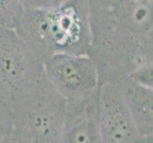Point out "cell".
<instances>
[{
	"label": "cell",
	"instance_id": "cell-9",
	"mask_svg": "<svg viewBox=\"0 0 153 143\" xmlns=\"http://www.w3.org/2000/svg\"><path fill=\"white\" fill-rule=\"evenodd\" d=\"M22 12L18 0H0V27L15 29Z\"/></svg>",
	"mask_w": 153,
	"mask_h": 143
},
{
	"label": "cell",
	"instance_id": "cell-12",
	"mask_svg": "<svg viewBox=\"0 0 153 143\" xmlns=\"http://www.w3.org/2000/svg\"><path fill=\"white\" fill-rule=\"evenodd\" d=\"M67 0H18L25 10H51L61 6Z\"/></svg>",
	"mask_w": 153,
	"mask_h": 143
},
{
	"label": "cell",
	"instance_id": "cell-11",
	"mask_svg": "<svg viewBox=\"0 0 153 143\" xmlns=\"http://www.w3.org/2000/svg\"><path fill=\"white\" fill-rule=\"evenodd\" d=\"M128 76L140 85L153 89V62L146 63L137 68Z\"/></svg>",
	"mask_w": 153,
	"mask_h": 143
},
{
	"label": "cell",
	"instance_id": "cell-8",
	"mask_svg": "<svg viewBox=\"0 0 153 143\" xmlns=\"http://www.w3.org/2000/svg\"><path fill=\"white\" fill-rule=\"evenodd\" d=\"M137 127L140 136L147 142L153 140V89L146 88L125 76L114 83Z\"/></svg>",
	"mask_w": 153,
	"mask_h": 143
},
{
	"label": "cell",
	"instance_id": "cell-7",
	"mask_svg": "<svg viewBox=\"0 0 153 143\" xmlns=\"http://www.w3.org/2000/svg\"><path fill=\"white\" fill-rule=\"evenodd\" d=\"M97 100L98 92L82 102L67 105L58 143H102L98 125Z\"/></svg>",
	"mask_w": 153,
	"mask_h": 143
},
{
	"label": "cell",
	"instance_id": "cell-1",
	"mask_svg": "<svg viewBox=\"0 0 153 143\" xmlns=\"http://www.w3.org/2000/svg\"><path fill=\"white\" fill-rule=\"evenodd\" d=\"M100 84L116 83L153 62V0H88Z\"/></svg>",
	"mask_w": 153,
	"mask_h": 143
},
{
	"label": "cell",
	"instance_id": "cell-13",
	"mask_svg": "<svg viewBox=\"0 0 153 143\" xmlns=\"http://www.w3.org/2000/svg\"><path fill=\"white\" fill-rule=\"evenodd\" d=\"M0 143H21V142L13 134H10L9 136H5Z\"/></svg>",
	"mask_w": 153,
	"mask_h": 143
},
{
	"label": "cell",
	"instance_id": "cell-2",
	"mask_svg": "<svg viewBox=\"0 0 153 143\" xmlns=\"http://www.w3.org/2000/svg\"><path fill=\"white\" fill-rule=\"evenodd\" d=\"M43 63L57 54L89 55L88 0H67L51 10H25L14 29Z\"/></svg>",
	"mask_w": 153,
	"mask_h": 143
},
{
	"label": "cell",
	"instance_id": "cell-5",
	"mask_svg": "<svg viewBox=\"0 0 153 143\" xmlns=\"http://www.w3.org/2000/svg\"><path fill=\"white\" fill-rule=\"evenodd\" d=\"M44 76L67 105L82 102L100 87L97 66L89 55H52L44 63Z\"/></svg>",
	"mask_w": 153,
	"mask_h": 143
},
{
	"label": "cell",
	"instance_id": "cell-4",
	"mask_svg": "<svg viewBox=\"0 0 153 143\" xmlns=\"http://www.w3.org/2000/svg\"><path fill=\"white\" fill-rule=\"evenodd\" d=\"M44 77V64L14 29L0 27V97L10 105Z\"/></svg>",
	"mask_w": 153,
	"mask_h": 143
},
{
	"label": "cell",
	"instance_id": "cell-6",
	"mask_svg": "<svg viewBox=\"0 0 153 143\" xmlns=\"http://www.w3.org/2000/svg\"><path fill=\"white\" fill-rule=\"evenodd\" d=\"M97 115L102 143H147L140 136L116 84H100Z\"/></svg>",
	"mask_w": 153,
	"mask_h": 143
},
{
	"label": "cell",
	"instance_id": "cell-10",
	"mask_svg": "<svg viewBox=\"0 0 153 143\" xmlns=\"http://www.w3.org/2000/svg\"><path fill=\"white\" fill-rule=\"evenodd\" d=\"M12 109L10 105L0 97V142L5 136L12 134Z\"/></svg>",
	"mask_w": 153,
	"mask_h": 143
},
{
	"label": "cell",
	"instance_id": "cell-3",
	"mask_svg": "<svg viewBox=\"0 0 153 143\" xmlns=\"http://www.w3.org/2000/svg\"><path fill=\"white\" fill-rule=\"evenodd\" d=\"M12 134L21 143H58L67 103L45 76L10 103Z\"/></svg>",
	"mask_w": 153,
	"mask_h": 143
}]
</instances>
